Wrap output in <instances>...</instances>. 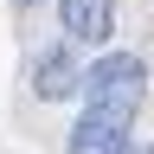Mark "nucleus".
Segmentation results:
<instances>
[{
  "label": "nucleus",
  "instance_id": "obj_1",
  "mask_svg": "<svg viewBox=\"0 0 154 154\" xmlns=\"http://www.w3.org/2000/svg\"><path fill=\"white\" fill-rule=\"evenodd\" d=\"M141 103H84L77 128L64 135V154H128V128Z\"/></svg>",
  "mask_w": 154,
  "mask_h": 154
},
{
  "label": "nucleus",
  "instance_id": "obj_2",
  "mask_svg": "<svg viewBox=\"0 0 154 154\" xmlns=\"http://www.w3.org/2000/svg\"><path fill=\"white\" fill-rule=\"evenodd\" d=\"M141 90H148V64L135 51H103L90 64V77H84L90 103H141Z\"/></svg>",
  "mask_w": 154,
  "mask_h": 154
},
{
  "label": "nucleus",
  "instance_id": "obj_3",
  "mask_svg": "<svg viewBox=\"0 0 154 154\" xmlns=\"http://www.w3.org/2000/svg\"><path fill=\"white\" fill-rule=\"evenodd\" d=\"M58 19L77 45H109L116 32V0H58Z\"/></svg>",
  "mask_w": 154,
  "mask_h": 154
},
{
  "label": "nucleus",
  "instance_id": "obj_4",
  "mask_svg": "<svg viewBox=\"0 0 154 154\" xmlns=\"http://www.w3.org/2000/svg\"><path fill=\"white\" fill-rule=\"evenodd\" d=\"M84 77H90V71H77L71 51H45V58L32 64V96H38V103H64V96L84 90Z\"/></svg>",
  "mask_w": 154,
  "mask_h": 154
},
{
  "label": "nucleus",
  "instance_id": "obj_5",
  "mask_svg": "<svg viewBox=\"0 0 154 154\" xmlns=\"http://www.w3.org/2000/svg\"><path fill=\"white\" fill-rule=\"evenodd\" d=\"M128 154H141V148H128Z\"/></svg>",
  "mask_w": 154,
  "mask_h": 154
}]
</instances>
